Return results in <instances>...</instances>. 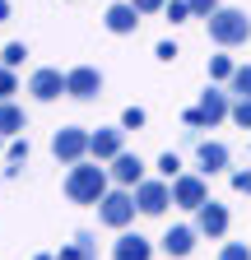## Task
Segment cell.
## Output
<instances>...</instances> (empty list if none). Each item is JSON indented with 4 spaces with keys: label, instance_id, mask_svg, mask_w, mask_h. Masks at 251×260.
Here are the masks:
<instances>
[{
    "label": "cell",
    "instance_id": "cell-1",
    "mask_svg": "<svg viewBox=\"0 0 251 260\" xmlns=\"http://www.w3.org/2000/svg\"><path fill=\"white\" fill-rule=\"evenodd\" d=\"M66 195L75 205H103L107 195V172L98 168V162H75L70 177H66Z\"/></svg>",
    "mask_w": 251,
    "mask_h": 260
},
{
    "label": "cell",
    "instance_id": "cell-2",
    "mask_svg": "<svg viewBox=\"0 0 251 260\" xmlns=\"http://www.w3.org/2000/svg\"><path fill=\"white\" fill-rule=\"evenodd\" d=\"M205 23H209V38H214L218 47H237V42L251 38V19H246L242 10H218V14L205 19Z\"/></svg>",
    "mask_w": 251,
    "mask_h": 260
},
{
    "label": "cell",
    "instance_id": "cell-3",
    "mask_svg": "<svg viewBox=\"0 0 251 260\" xmlns=\"http://www.w3.org/2000/svg\"><path fill=\"white\" fill-rule=\"evenodd\" d=\"M224 116H233V103H228V93H224V88H205L200 107H191V112H186V125L205 130V125H218Z\"/></svg>",
    "mask_w": 251,
    "mask_h": 260
},
{
    "label": "cell",
    "instance_id": "cell-4",
    "mask_svg": "<svg viewBox=\"0 0 251 260\" xmlns=\"http://www.w3.org/2000/svg\"><path fill=\"white\" fill-rule=\"evenodd\" d=\"M88 130H79V125H66V130H56V135H51V153L60 158V162H70V168H75V162H84V153H88Z\"/></svg>",
    "mask_w": 251,
    "mask_h": 260
},
{
    "label": "cell",
    "instance_id": "cell-5",
    "mask_svg": "<svg viewBox=\"0 0 251 260\" xmlns=\"http://www.w3.org/2000/svg\"><path fill=\"white\" fill-rule=\"evenodd\" d=\"M135 209H140V205H135V195L121 186V190H107V195H103V205H98V218H103L107 228H125V223L135 218Z\"/></svg>",
    "mask_w": 251,
    "mask_h": 260
},
{
    "label": "cell",
    "instance_id": "cell-6",
    "mask_svg": "<svg viewBox=\"0 0 251 260\" xmlns=\"http://www.w3.org/2000/svg\"><path fill=\"white\" fill-rule=\"evenodd\" d=\"M172 205H181V209H200V205H209V186H205V177L181 172V177L172 181Z\"/></svg>",
    "mask_w": 251,
    "mask_h": 260
},
{
    "label": "cell",
    "instance_id": "cell-7",
    "mask_svg": "<svg viewBox=\"0 0 251 260\" xmlns=\"http://www.w3.org/2000/svg\"><path fill=\"white\" fill-rule=\"evenodd\" d=\"M135 205H140V214H163L172 205V181H140Z\"/></svg>",
    "mask_w": 251,
    "mask_h": 260
},
{
    "label": "cell",
    "instance_id": "cell-8",
    "mask_svg": "<svg viewBox=\"0 0 251 260\" xmlns=\"http://www.w3.org/2000/svg\"><path fill=\"white\" fill-rule=\"evenodd\" d=\"M66 93L70 98H98L103 93V75L93 70V65H75V70L66 75Z\"/></svg>",
    "mask_w": 251,
    "mask_h": 260
},
{
    "label": "cell",
    "instance_id": "cell-9",
    "mask_svg": "<svg viewBox=\"0 0 251 260\" xmlns=\"http://www.w3.org/2000/svg\"><path fill=\"white\" fill-rule=\"evenodd\" d=\"M28 93H33L38 103H51V98L66 93V75H60V70H38L33 79H28Z\"/></svg>",
    "mask_w": 251,
    "mask_h": 260
},
{
    "label": "cell",
    "instance_id": "cell-10",
    "mask_svg": "<svg viewBox=\"0 0 251 260\" xmlns=\"http://www.w3.org/2000/svg\"><path fill=\"white\" fill-rule=\"evenodd\" d=\"M196 214H200V218H196V228H200V233H205V237H224V233H228V209H224V205H218V200H209V205H200Z\"/></svg>",
    "mask_w": 251,
    "mask_h": 260
},
{
    "label": "cell",
    "instance_id": "cell-11",
    "mask_svg": "<svg viewBox=\"0 0 251 260\" xmlns=\"http://www.w3.org/2000/svg\"><path fill=\"white\" fill-rule=\"evenodd\" d=\"M112 181H116V186H140V181H144V162H140L135 153H116V158H112Z\"/></svg>",
    "mask_w": 251,
    "mask_h": 260
},
{
    "label": "cell",
    "instance_id": "cell-12",
    "mask_svg": "<svg viewBox=\"0 0 251 260\" xmlns=\"http://www.w3.org/2000/svg\"><path fill=\"white\" fill-rule=\"evenodd\" d=\"M121 135H125V130H93V140H88V153L98 158V162H112L116 153H125V149H121Z\"/></svg>",
    "mask_w": 251,
    "mask_h": 260
},
{
    "label": "cell",
    "instance_id": "cell-13",
    "mask_svg": "<svg viewBox=\"0 0 251 260\" xmlns=\"http://www.w3.org/2000/svg\"><path fill=\"white\" fill-rule=\"evenodd\" d=\"M112 260H153V242L140 237V233H125L112 251Z\"/></svg>",
    "mask_w": 251,
    "mask_h": 260
},
{
    "label": "cell",
    "instance_id": "cell-14",
    "mask_svg": "<svg viewBox=\"0 0 251 260\" xmlns=\"http://www.w3.org/2000/svg\"><path fill=\"white\" fill-rule=\"evenodd\" d=\"M191 246H196V228H168V233H163V251L168 255H191Z\"/></svg>",
    "mask_w": 251,
    "mask_h": 260
},
{
    "label": "cell",
    "instance_id": "cell-15",
    "mask_svg": "<svg viewBox=\"0 0 251 260\" xmlns=\"http://www.w3.org/2000/svg\"><path fill=\"white\" fill-rule=\"evenodd\" d=\"M135 23H140V10L135 5H112L107 10V28L112 32H135Z\"/></svg>",
    "mask_w": 251,
    "mask_h": 260
},
{
    "label": "cell",
    "instance_id": "cell-16",
    "mask_svg": "<svg viewBox=\"0 0 251 260\" xmlns=\"http://www.w3.org/2000/svg\"><path fill=\"white\" fill-rule=\"evenodd\" d=\"M196 153H200V168H205V172H224V168H228V149L214 144V140H205Z\"/></svg>",
    "mask_w": 251,
    "mask_h": 260
},
{
    "label": "cell",
    "instance_id": "cell-17",
    "mask_svg": "<svg viewBox=\"0 0 251 260\" xmlns=\"http://www.w3.org/2000/svg\"><path fill=\"white\" fill-rule=\"evenodd\" d=\"M23 130V112L14 103H0V135H19Z\"/></svg>",
    "mask_w": 251,
    "mask_h": 260
},
{
    "label": "cell",
    "instance_id": "cell-18",
    "mask_svg": "<svg viewBox=\"0 0 251 260\" xmlns=\"http://www.w3.org/2000/svg\"><path fill=\"white\" fill-rule=\"evenodd\" d=\"M60 260H93V233H79L66 251H60Z\"/></svg>",
    "mask_w": 251,
    "mask_h": 260
},
{
    "label": "cell",
    "instance_id": "cell-19",
    "mask_svg": "<svg viewBox=\"0 0 251 260\" xmlns=\"http://www.w3.org/2000/svg\"><path fill=\"white\" fill-rule=\"evenodd\" d=\"M237 75V65L228 56H209V79H233Z\"/></svg>",
    "mask_w": 251,
    "mask_h": 260
},
{
    "label": "cell",
    "instance_id": "cell-20",
    "mask_svg": "<svg viewBox=\"0 0 251 260\" xmlns=\"http://www.w3.org/2000/svg\"><path fill=\"white\" fill-rule=\"evenodd\" d=\"M23 56H28V47H23V42H10L5 51H0V65H5V70H14V65H23Z\"/></svg>",
    "mask_w": 251,
    "mask_h": 260
},
{
    "label": "cell",
    "instance_id": "cell-21",
    "mask_svg": "<svg viewBox=\"0 0 251 260\" xmlns=\"http://www.w3.org/2000/svg\"><path fill=\"white\" fill-rule=\"evenodd\" d=\"M228 84H233L237 98H251V65H237V75H233Z\"/></svg>",
    "mask_w": 251,
    "mask_h": 260
},
{
    "label": "cell",
    "instance_id": "cell-22",
    "mask_svg": "<svg viewBox=\"0 0 251 260\" xmlns=\"http://www.w3.org/2000/svg\"><path fill=\"white\" fill-rule=\"evenodd\" d=\"M159 172H163L168 181H177V177H181V158H177V153H163V158H159Z\"/></svg>",
    "mask_w": 251,
    "mask_h": 260
},
{
    "label": "cell",
    "instance_id": "cell-23",
    "mask_svg": "<svg viewBox=\"0 0 251 260\" xmlns=\"http://www.w3.org/2000/svg\"><path fill=\"white\" fill-rule=\"evenodd\" d=\"M233 121L242 130H251V98H237V103H233Z\"/></svg>",
    "mask_w": 251,
    "mask_h": 260
},
{
    "label": "cell",
    "instance_id": "cell-24",
    "mask_svg": "<svg viewBox=\"0 0 251 260\" xmlns=\"http://www.w3.org/2000/svg\"><path fill=\"white\" fill-rule=\"evenodd\" d=\"M10 162H14V168H10V177H14L23 162H28V140H14V144H10Z\"/></svg>",
    "mask_w": 251,
    "mask_h": 260
},
{
    "label": "cell",
    "instance_id": "cell-25",
    "mask_svg": "<svg viewBox=\"0 0 251 260\" xmlns=\"http://www.w3.org/2000/svg\"><path fill=\"white\" fill-rule=\"evenodd\" d=\"M186 5H191L196 19H214V14H218V0H186Z\"/></svg>",
    "mask_w": 251,
    "mask_h": 260
},
{
    "label": "cell",
    "instance_id": "cell-26",
    "mask_svg": "<svg viewBox=\"0 0 251 260\" xmlns=\"http://www.w3.org/2000/svg\"><path fill=\"white\" fill-rule=\"evenodd\" d=\"M218 260H251V251H246V242H228L218 251Z\"/></svg>",
    "mask_w": 251,
    "mask_h": 260
},
{
    "label": "cell",
    "instance_id": "cell-27",
    "mask_svg": "<svg viewBox=\"0 0 251 260\" xmlns=\"http://www.w3.org/2000/svg\"><path fill=\"white\" fill-rule=\"evenodd\" d=\"M14 88H19V84H14V70H5V65H0V103H10Z\"/></svg>",
    "mask_w": 251,
    "mask_h": 260
},
{
    "label": "cell",
    "instance_id": "cell-28",
    "mask_svg": "<svg viewBox=\"0 0 251 260\" xmlns=\"http://www.w3.org/2000/svg\"><path fill=\"white\" fill-rule=\"evenodd\" d=\"M186 14H191V5H186V0H168V19H172V23H181Z\"/></svg>",
    "mask_w": 251,
    "mask_h": 260
},
{
    "label": "cell",
    "instance_id": "cell-29",
    "mask_svg": "<svg viewBox=\"0 0 251 260\" xmlns=\"http://www.w3.org/2000/svg\"><path fill=\"white\" fill-rule=\"evenodd\" d=\"M121 125H125V130H140V125H144V112H140V107H125Z\"/></svg>",
    "mask_w": 251,
    "mask_h": 260
},
{
    "label": "cell",
    "instance_id": "cell-30",
    "mask_svg": "<svg viewBox=\"0 0 251 260\" xmlns=\"http://www.w3.org/2000/svg\"><path fill=\"white\" fill-rule=\"evenodd\" d=\"M131 5H135L140 14H153V10H168V0H131Z\"/></svg>",
    "mask_w": 251,
    "mask_h": 260
},
{
    "label": "cell",
    "instance_id": "cell-31",
    "mask_svg": "<svg viewBox=\"0 0 251 260\" xmlns=\"http://www.w3.org/2000/svg\"><path fill=\"white\" fill-rule=\"evenodd\" d=\"M233 190L237 195H251V172H233Z\"/></svg>",
    "mask_w": 251,
    "mask_h": 260
},
{
    "label": "cell",
    "instance_id": "cell-32",
    "mask_svg": "<svg viewBox=\"0 0 251 260\" xmlns=\"http://www.w3.org/2000/svg\"><path fill=\"white\" fill-rule=\"evenodd\" d=\"M159 60H177V42H159Z\"/></svg>",
    "mask_w": 251,
    "mask_h": 260
},
{
    "label": "cell",
    "instance_id": "cell-33",
    "mask_svg": "<svg viewBox=\"0 0 251 260\" xmlns=\"http://www.w3.org/2000/svg\"><path fill=\"white\" fill-rule=\"evenodd\" d=\"M38 260H56V255H38Z\"/></svg>",
    "mask_w": 251,
    "mask_h": 260
}]
</instances>
